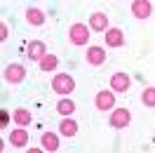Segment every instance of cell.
I'll return each instance as SVG.
<instances>
[{
  "label": "cell",
  "instance_id": "6da1fadb",
  "mask_svg": "<svg viewBox=\"0 0 155 153\" xmlns=\"http://www.w3.org/2000/svg\"><path fill=\"white\" fill-rule=\"evenodd\" d=\"M52 90L61 97H68L75 90V80H73V76H68V73H57V76L52 78Z\"/></svg>",
  "mask_w": 155,
  "mask_h": 153
},
{
  "label": "cell",
  "instance_id": "7a4b0ae2",
  "mask_svg": "<svg viewBox=\"0 0 155 153\" xmlns=\"http://www.w3.org/2000/svg\"><path fill=\"white\" fill-rule=\"evenodd\" d=\"M89 26H85L82 21H75L71 29H68V38H71V42L73 45H87L89 42Z\"/></svg>",
  "mask_w": 155,
  "mask_h": 153
},
{
  "label": "cell",
  "instance_id": "3957f363",
  "mask_svg": "<svg viewBox=\"0 0 155 153\" xmlns=\"http://www.w3.org/2000/svg\"><path fill=\"white\" fill-rule=\"evenodd\" d=\"M94 106L99 111H113L115 108V92L113 90H99L94 97Z\"/></svg>",
  "mask_w": 155,
  "mask_h": 153
},
{
  "label": "cell",
  "instance_id": "277c9868",
  "mask_svg": "<svg viewBox=\"0 0 155 153\" xmlns=\"http://www.w3.org/2000/svg\"><path fill=\"white\" fill-rule=\"evenodd\" d=\"M2 78H5L10 85H17V83H21V80L26 78V68L21 66V64H7L5 71H2Z\"/></svg>",
  "mask_w": 155,
  "mask_h": 153
},
{
  "label": "cell",
  "instance_id": "5b68a950",
  "mask_svg": "<svg viewBox=\"0 0 155 153\" xmlns=\"http://www.w3.org/2000/svg\"><path fill=\"white\" fill-rule=\"evenodd\" d=\"M108 123H110V127H115V130L127 127V125L132 123V113H129V108H113V115L108 118Z\"/></svg>",
  "mask_w": 155,
  "mask_h": 153
},
{
  "label": "cell",
  "instance_id": "8992f818",
  "mask_svg": "<svg viewBox=\"0 0 155 153\" xmlns=\"http://www.w3.org/2000/svg\"><path fill=\"white\" fill-rule=\"evenodd\" d=\"M129 83H132V78L127 76V73H122V71H117V73L110 76V90L113 92H127Z\"/></svg>",
  "mask_w": 155,
  "mask_h": 153
},
{
  "label": "cell",
  "instance_id": "52a82bcc",
  "mask_svg": "<svg viewBox=\"0 0 155 153\" xmlns=\"http://www.w3.org/2000/svg\"><path fill=\"white\" fill-rule=\"evenodd\" d=\"M132 14H134L136 19H148V17L153 14L150 0H134V2H132Z\"/></svg>",
  "mask_w": 155,
  "mask_h": 153
},
{
  "label": "cell",
  "instance_id": "ba28073f",
  "mask_svg": "<svg viewBox=\"0 0 155 153\" xmlns=\"http://www.w3.org/2000/svg\"><path fill=\"white\" fill-rule=\"evenodd\" d=\"M92 64V66H104L106 64V49L101 47V45H92L87 49V57H85Z\"/></svg>",
  "mask_w": 155,
  "mask_h": 153
},
{
  "label": "cell",
  "instance_id": "9c48e42d",
  "mask_svg": "<svg viewBox=\"0 0 155 153\" xmlns=\"http://www.w3.org/2000/svg\"><path fill=\"white\" fill-rule=\"evenodd\" d=\"M40 146H42L47 153L59 151V134L57 132H45L42 137H40Z\"/></svg>",
  "mask_w": 155,
  "mask_h": 153
},
{
  "label": "cell",
  "instance_id": "30bf717a",
  "mask_svg": "<svg viewBox=\"0 0 155 153\" xmlns=\"http://www.w3.org/2000/svg\"><path fill=\"white\" fill-rule=\"evenodd\" d=\"M89 29L92 31H108V17L104 14V12H94L92 17H89Z\"/></svg>",
  "mask_w": 155,
  "mask_h": 153
},
{
  "label": "cell",
  "instance_id": "8fae6325",
  "mask_svg": "<svg viewBox=\"0 0 155 153\" xmlns=\"http://www.w3.org/2000/svg\"><path fill=\"white\" fill-rule=\"evenodd\" d=\"M45 54H47V47H45V42H42V40H33V42H28V59L40 61Z\"/></svg>",
  "mask_w": 155,
  "mask_h": 153
},
{
  "label": "cell",
  "instance_id": "7c38bea8",
  "mask_svg": "<svg viewBox=\"0 0 155 153\" xmlns=\"http://www.w3.org/2000/svg\"><path fill=\"white\" fill-rule=\"evenodd\" d=\"M10 144L14 146V148H24V146L28 144V132L24 130V125H21L19 130H14V132H10Z\"/></svg>",
  "mask_w": 155,
  "mask_h": 153
},
{
  "label": "cell",
  "instance_id": "4fadbf2b",
  "mask_svg": "<svg viewBox=\"0 0 155 153\" xmlns=\"http://www.w3.org/2000/svg\"><path fill=\"white\" fill-rule=\"evenodd\" d=\"M106 45L108 47H122L125 45V36L120 29H108L106 31Z\"/></svg>",
  "mask_w": 155,
  "mask_h": 153
},
{
  "label": "cell",
  "instance_id": "5bb4252c",
  "mask_svg": "<svg viewBox=\"0 0 155 153\" xmlns=\"http://www.w3.org/2000/svg\"><path fill=\"white\" fill-rule=\"evenodd\" d=\"M59 134H64V137H75L78 134V123L73 118H64L61 123H59Z\"/></svg>",
  "mask_w": 155,
  "mask_h": 153
},
{
  "label": "cell",
  "instance_id": "9a60e30c",
  "mask_svg": "<svg viewBox=\"0 0 155 153\" xmlns=\"http://www.w3.org/2000/svg\"><path fill=\"white\" fill-rule=\"evenodd\" d=\"M26 21L31 26H42L45 24V12L38 10V7H28L26 10Z\"/></svg>",
  "mask_w": 155,
  "mask_h": 153
},
{
  "label": "cell",
  "instance_id": "2e32d148",
  "mask_svg": "<svg viewBox=\"0 0 155 153\" xmlns=\"http://www.w3.org/2000/svg\"><path fill=\"white\" fill-rule=\"evenodd\" d=\"M38 64H40V68H42V71H54V68L59 66V59L54 57V54H45Z\"/></svg>",
  "mask_w": 155,
  "mask_h": 153
},
{
  "label": "cell",
  "instance_id": "e0dca14e",
  "mask_svg": "<svg viewBox=\"0 0 155 153\" xmlns=\"http://www.w3.org/2000/svg\"><path fill=\"white\" fill-rule=\"evenodd\" d=\"M12 118H14L19 125H24V127H26V125L31 123V111H28V108H17V111L12 113Z\"/></svg>",
  "mask_w": 155,
  "mask_h": 153
},
{
  "label": "cell",
  "instance_id": "ac0fdd59",
  "mask_svg": "<svg viewBox=\"0 0 155 153\" xmlns=\"http://www.w3.org/2000/svg\"><path fill=\"white\" fill-rule=\"evenodd\" d=\"M57 111H59L61 115H73V111H75V104H73L71 99H61V101L57 104Z\"/></svg>",
  "mask_w": 155,
  "mask_h": 153
},
{
  "label": "cell",
  "instance_id": "d6986e66",
  "mask_svg": "<svg viewBox=\"0 0 155 153\" xmlns=\"http://www.w3.org/2000/svg\"><path fill=\"white\" fill-rule=\"evenodd\" d=\"M141 101H143V106H148V108H155V87H146L143 94H141Z\"/></svg>",
  "mask_w": 155,
  "mask_h": 153
},
{
  "label": "cell",
  "instance_id": "ffe728a7",
  "mask_svg": "<svg viewBox=\"0 0 155 153\" xmlns=\"http://www.w3.org/2000/svg\"><path fill=\"white\" fill-rule=\"evenodd\" d=\"M7 36H10V31H7V24L2 21L0 24V40H7Z\"/></svg>",
  "mask_w": 155,
  "mask_h": 153
}]
</instances>
